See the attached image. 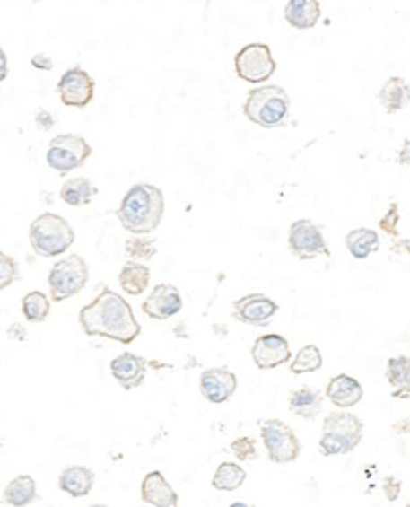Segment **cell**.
<instances>
[{"instance_id":"cell-4","label":"cell","mask_w":410,"mask_h":507,"mask_svg":"<svg viewBox=\"0 0 410 507\" xmlns=\"http://www.w3.org/2000/svg\"><path fill=\"white\" fill-rule=\"evenodd\" d=\"M363 421L349 411H333L325 417L320 435V452L325 456L349 454L362 444Z\"/></svg>"},{"instance_id":"cell-29","label":"cell","mask_w":410,"mask_h":507,"mask_svg":"<svg viewBox=\"0 0 410 507\" xmlns=\"http://www.w3.org/2000/svg\"><path fill=\"white\" fill-rule=\"evenodd\" d=\"M21 310H23V317L29 323H43L49 317V300L43 292L33 290L25 294Z\"/></svg>"},{"instance_id":"cell-23","label":"cell","mask_w":410,"mask_h":507,"mask_svg":"<svg viewBox=\"0 0 410 507\" xmlns=\"http://www.w3.org/2000/svg\"><path fill=\"white\" fill-rule=\"evenodd\" d=\"M38 499V485L33 476L19 475L4 487V502L11 507H27Z\"/></svg>"},{"instance_id":"cell-18","label":"cell","mask_w":410,"mask_h":507,"mask_svg":"<svg viewBox=\"0 0 410 507\" xmlns=\"http://www.w3.org/2000/svg\"><path fill=\"white\" fill-rule=\"evenodd\" d=\"M327 397L339 409H351V406H355L363 398V389L353 376L339 374L328 380Z\"/></svg>"},{"instance_id":"cell-38","label":"cell","mask_w":410,"mask_h":507,"mask_svg":"<svg viewBox=\"0 0 410 507\" xmlns=\"http://www.w3.org/2000/svg\"><path fill=\"white\" fill-rule=\"evenodd\" d=\"M398 162L405 164V167H408V164H410V138L402 142V148L398 153Z\"/></svg>"},{"instance_id":"cell-25","label":"cell","mask_w":410,"mask_h":507,"mask_svg":"<svg viewBox=\"0 0 410 507\" xmlns=\"http://www.w3.org/2000/svg\"><path fill=\"white\" fill-rule=\"evenodd\" d=\"M345 245H347V251L353 255L355 259L363 261L378 251L379 237L376 231H371V228H355V231H351L347 234Z\"/></svg>"},{"instance_id":"cell-34","label":"cell","mask_w":410,"mask_h":507,"mask_svg":"<svg viewBox=\"0 0 410 507\" xmlns=\"http://www.w3.org/2000/svg\"><path fill=\"white\" fill-rule=\"evenodd\" d=\"M398 220H400V214H398V204L392 202L390 204V210L386 212V216L379 220V228H382L384 232L392 234V237H397V228H398Z\"/></svg>"},{"instance_id":"cell-12","label":"cell","mask_w":410,"mask_h":507,"mask_svg":"<svg viewBox=\"0 0 410 507\" xmlns=\"http://www.w3.org/2000/svg\"><path fill=\"white\" fill-rule=\"evenodd\" d=\"M277 310L279 304L265 294H247L232 302V319L249 327H265Z\"/></svg>"},{"instance_id":"cell-37","label":"cell","mask_w":410,"mask_h":507,"mask_svg":"<svg viewBox=\"0 0 410 507\" xmlns=\"http://www.w3.org/2000/svg\"><path fill=\"white\" fill-rule=\"evenodd\" d=\"M31 66L35 70H54V60L48 54H35L31 58Z\"/></svg>"},{"instance_id":"cell-39","label":"cell","mask_w":410,"mask_h":507,"mask_svg":"<svg viewBox=\"0 0 410 507\" xmlns=\"http://www.w3.org/2000/svg\"><path fill=\"white\" fill-rule=\"evenodd\" d=\"M394 432L397 433L410 432V417H406L405 421H398V424H394Z\"/></svg>"},{"instance_id":"cell-22","label":"cell","mask_w":410,"mask_h":507,"mask_svg":"<svg viewBox=\"0 0 410 507\" xmlns=\"http://www.w3.org/2000/svg\"><path fill=\"white\" fill-rule=\"evenodd\" d=\"M322 405H325V395H322L318 389L312 387L293 390L290 397V411L301 419L318 417Z\"/></svg>"},{"instance_id":"cell-16","label":"cell","mask_w":410,"mask_h":507,"mask_svg":"<svg viewBox=\"0 0 410 507\" xmlns=\"http://www.w3.org/2000/svg\"><path fill=\"white\" fill-rule=\"evenodd\" d=\"M148 362L135 354H121L111 360V374L124 390H134L144 384Z\"/></svg>"},{"instance_id":"cell-6","label":"cell","mask_w":410,"mask_h":507,"mask_svg":"<svg viewBox=\"0 0 410 507\" xmlns=\"http://www.w3.org/2000/svg\"><path fill=\"white\" fill-rule=\"evenodd\" d=\"M86 282H89V266L81 255H70L66 259L54 263L48 275L54 302H64V300L81 294Z\"/></svg>"},{"instance_id":"cell-26","label":"cell","mask_w":410,"mask_h":507,"mask_svg":"<svg viewBox=\"0 0 410 507\" xmlns=\"http://www.w3.org/2000/svg\"><path fill=\"white\" fill-rule=\"evenodd\" d=\"M119 284L126 294L140 296L146 292L150 284V269L146 266H142V263L127 261L119 271Z\"/></svg>"},{"instance_id":"cell-8","label":"cell","mask_w":410,"mask_h":507,"mask_svg":"<svg viewBox=\"0 0 410 507\" xmlns=\"http://www.w3.org/2000/svg\"><path fill=\"white\" fill-rule=\"evenodd\" d=\"M261 438L271 462L287 464L300 459L301 446L298 435L282 419L261 421Z\"/></svg>"},{"instance_id":"cell-19","label":"cell","mask_w":410,"mask_h":507,"mask_svg":"<svg viewBox=\"0 0 410 507\" xmlns=\"http://www.w3.org/2000/svg\"><path fill=\"white\" fill-rule=\"evenodd\" d=\"M320 19L318 0H290L285 4V21L293 30H312Z\"/></svg>"},{"instance_id":"cell-14","label":"cell","mask_w":410,"mask_h":507,"mask_svg":"<svg viewBox=\"0 0 410 507\" xmlns=\"http://www.w3.org/2000/svg\"><path fill=\"white\" fill-rule=\"evenodd\" d=\"M183 310V298L175 285L158 284L142 304V312L154 320H167Z\"/></svg>"},{"instance_id":"cell-32","label":"cell","mask_w":410,"mask_h":507,"mask_svg":"<svg viewBox=\"0 0 410 507\" xmlns=\"http://www.w3.org/2000/svg\"><path fill=\"white\" fill-rule=\"evenodd\" d=\"M19 280V267L17 261L11 255L0 253V288L6 290L9 285Z\"/></svg>"},{"instance_id":"cell-31","label":"cell","mask_w":410,"mask_h":507,"mask_svg":"<svg viewBox=\"0 0 410 507\" xmlns=\"http://www.w3.org/2000/svg\"><path fill=\"white\" fill-rule=\"evenodd\" d=\"M126 255L135 263L153 259V257L156 255V240L142 239V237L127 239L126 240Z\"/></svg>"},{"instance_id":"cell-28","label":"cell","mask_w":410,"mask_h":507,"mask_svg":"<svg viewBox=\"0 0 410 507\" xmlns=\"http://www.w3.org/2000/svg\"><path fill=\"white\" fill-rule=\"evenodd\" d=\"M244 481H247V473H244L242 467H239L236 462H222L220 467L215 468L212 485L214 489L230 493L242 487Z\"/></svg>"},{"instance_id":"cell-17","label":"cell","mask_w":410,"mask_h":507,"mask_svg":"<svg viewBox=\"0 0 410 507\" xmlns=\"http://www.w3.org/2000/svg\"><path fill=\"white\" fill-rule=\"evenodd\" d=\"M142 502L154 507H179V495L161 470H153L144 476L140 489Z\"/></svg>"},{"instance_id":"cell-13","label":"cell","mask_w":410,"mask_h":507,"mask_svg":"<svg viewBox=\"0 0 410 507\" xmlns=\"http://www.w3.org/2000/svg\"><path fill=\"white\" fill-rule=\"evenodd\" d=\"M250 355H253L257 368L275 370L292 360V347L290 341L282 337V335L269 333L261 335V337L255 341L253 349H250Z\"/></svg>"},{"instance_id":"cell-21","label":"cell","mask_w":410,"mask_h":507,"mask_svg":"<svg viewBox=\"0 0 410 507\" xmlns=\"http://www.w3.org/2000/svg\"><path fill=\"white\" fill-rule=\"evenodd\" d=\"M92 485H95V473L86 467H68L57 478V487L68 493L70 497L89 495Z\"/></svg>"},{"instance_id":"cell-20","label":"cell","mask_w":410,"mask_h":507,"mask_svg":"<svg viewBox=\"0 0 410 507\" xmlns=\"http://www.w3.org/2000/svg\"><path fill=\"white\" fill-rule=\"evenodd\" d=\"M378 101L382 103L386 113H390V116L402 111L410 103L408 83L400 76L388 78V81L384 83V87L379 89V92H378Z\"/></svg>"},{"instance_id":"cell-35","label":"cell","mask_w":410,"mask_h":507,"mask_svg":"<svg viewBox=\"0 0 410 507\" xmlns=\"http://www.w3.org/2000/svg\"><path fill=\"white\" fill-rule=\"evenodd\" d=\"M400 489H402V483L398 481L397 476H386L384 495H386L388 502H397L398 495H400Z\"/></svg>"},{"instance_id":"cell-27","label":"cell","mask_w":410,"mask_h":507,"mask_svg":"<svg viewBox=\"0 0 410 507\" xmlns=\"http://www.w3.org/2000/svg\"><path fill=\"white\" fill-rule=\"evenodd\" d=\"M386 378L397 392L394 398H408L410 397V358L408 355H398L390 358L386 366Z\"/></svg>"},{"instance_id":"cell-1","label":"cell","mask_w":410,"mask_h":507,"mask_svg":"<svg viewBox=\"0 0 410 507\" xmlns=\"http://www.w3.org/2000/svg\"><path fill=\"white\" fill-rule=\"evenodd\" d=\"M78 323L89 337H107L124 345L134 344L142 331L132 306L109 288H103L91 304L83 306L78 312Z\"/></svg>"},{"instance_id":"cell-10","label":"cell","mask_w":410,"mask_h":507,"mask_svg":"<svg viewBox=\"0 0 410 507\" xmlns=\"http://www.w3.org/2000/svg\"><path fill=\"white\" fill-rule=\"evenodd\" d=\"M287 247H290L292 255L301 261H310L320 255L330 257L322 228L316 226L312 220H296L292 224L290 234H287Z\"/></svg>"},{"instance_id":"cell-9","label":"cell","mask_w":410,"mask_h":507,"mask_svg":"<svg viewBox=\"0 0 410 507\" xmlns=\"http://www.w3.org/2000/svg\"><path fill=\"white\" fill-rule=\"evenodd\" d=\"M234 70L240 81L258 84L269 81L275 74L277 64L267 44H249L234 56Z\"/></svg>"},{"instance_id":"cell-30","label":"cell","mask_w":410,"mask_h":507,"mask_svg":"<svg viewBox=\"0 0 410 507\" xmlns=\"http://www.w3.org/2000/svg\"><path fill=\"white\" fill-rule=\"evenodd\" d=\"M320 368H322V354L314 344L301 347L296 354V358H293L290 363L292 374H308V372H316V370Z\"/></svg>"},{"instance_id":"cell-41","label":"cell","mask_w":410,"mask_h":507,"mask_svg":"<svg viewBox=\"0 0 410 507\" xmlns=\"http://www.w3.org/2000/svg\"><path fill=\"white\" fill-rule=\"evenodd\" d=\"M89 507H107V505H103V503H95V505H89Z\"/></svg>"},{"instance_id":"cell-40","label":"cell","mask_w":410,"mask_h":507,"mask_svg":"<svg viewBox=\"0 0 410 507\" xmlns=\"http://www.w3.org/2000/svg\"><path fill=\"white\" fill-rule=\"evenodd\" d=\"M230 507H255V505H250V503H244V502H234Z\"/></svg>"},{"instance_id":"cell-42","label":"cell","mask_w":410,"mask_h":507,"mask_svg":"<svg viewBox=\"0 0 410 507\" xmlns=\"http://www.w3.org/2000/svg\"><path fill=\"white\" fill-rule=\"evenodd\" d=\"M405 507H410V503H406V505H405Z\"/></svg>"},{"instance_id":"cell-5","label":"cell","mask_w":410,"mask_h":507,"mask_svg":"<svg viewBox=\"0 0 410 507\" xmlns=\"http://www.w3.org/2000/svg\"><path fill=\"white\" fill-rule=\"evenodd\" d=\"M29 242L39 257H57L74 245V231H72L66 218L46 212L31 223Z\"/></svg>"},{"instance_id":"cell-11","label":"cell","mask_w":410,"mask_h":507,"mask_svg":"<svg viewBox=\"0 0 410 507\" xmlns=\"http://www.w3.org/2000/svg\"><path fill=\"white\" fill-rule=\"evenodd\" d=\"M57 95L64 105L83 109L95 97V81L84 68L74 66L62 74L60 83H57Z\"/></svg>"},{"instance_id":"cell-3","label":"cell","mask_w":410,"mask_h":507,"mask_svg":"<svg viewBox=\"0 0 410 507\" xmlns=\"http://www.w3.org/2000/svg\"><path fill=\"white\" fill-rule=\"evenodd\" d=\"M290 95L282 87L275 84H265V87L253 89L244 101V116L253 124L273 130V127L285 126L290 118Z\"/></svg>"},{"instance_id":"cell-24","label":"cell","mask_w":410,"mask_h":507,"mask_svg":"<svg viewBox=\"0 0 410 507\" xmlns=\"http://www.w3.org/2000/svg\"><path fill=\"white\" fill-rule=\"evenodd\" d=\"M99 194L97 185L86 177H76V179H68L62 185L60 197L64 204L72 205V208H81V205L91 204V199Z\"/></svg>"},{"instance_id":"cell-2","label":"cell","mask_w":410,"mask_h":507,"mask_svg":"<svg viewBox=\"0 0 410 507\" xmlns=\"http://www.w3.org/2000/svg\"><path fill=\"white\" fill-rule=\"evenodd\" d=\"M164 196L162 189L150 183H138L121 199L118 220L127 232L150 234L162 223Z\"/></svg>"},{"instance_id":"cell-7","label":"cell","mask_w":410,"mask_h":507,"mask_svg":"<svg viewBox=\"0 0 410 507\" xmlns=\"http://www.w3.org/2000/svg\"><path fill=\"white\" fill-rule=\"evenodd\" d=\"M92 148L83 135L76 134H60L49 140L46 161L49 167L60 175H66L70 170L81 169L91 159Z\"/></svg>"},{"instance_id":"cell-36","label":"cell","mask_w":410,"mask_h":507,"mask_svg":"<svg viewBox=\"0 0 410 507\" xmlns=\"http://www.w3.org/2000/svg\"><path fill=\"white\" fill-rule=\"evenodd\" d=\"M35 126H38L39 130H43V132L54 130V126H56V118H54L52 113H49V111H46V109H39L38 113H35Z\"/></svg>"},{"instance_id":"cell-33","label":"cell","mask_w":410,"mask_h":507,"mask_svg":"<svg viewBox=\"0 0 410 507\" xmlns=\"http://www.w3.org/2000/svg\"><path fill=\"white\" fill-rule=\"evenodd\" d=\"M230 450L236 454L239 460H255L257 459V444L253 438L244 435V438H236L232 444H230Z\"/></svg>"},{"instance_id":"cell-15","label":"cell","mask_w":410,"mask_h":507,"mask_svg":"<svg viewBox=\"0 0 410 507\" xmlns=\"http://www.w3.org/2000/svg\"><path fill=\"white\" fill-rule=\"evenodd\" d=\"M239 389V378L228 368H210L201 374L199 390L207 401L214 405H222L234 397Z\"/></svg>"}]
</instances>
